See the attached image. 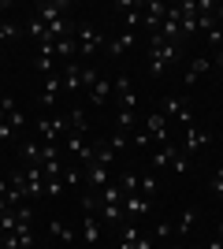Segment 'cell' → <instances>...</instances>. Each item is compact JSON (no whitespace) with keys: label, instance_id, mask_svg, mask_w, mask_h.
I'll list each match as a JSON object with an SVG mask.
<instances>
[{"label":"cell","instance_id":"cell-7","mask_svg":"<svg viewBox=\"0 0 223 249\" xmlns=\"http://www.w3.org/2000/svg\"><path fill=\"white\" fill-rule=\"evenodd\" d=\"M119 249H153V234H145L138 223H119Z\"/></svg>","mask_w":223,"mask_h":249},{"label":"cell","instance_id":"cell-25","mask_svg":"<svg viewBox=\"0 0 223 249\" xmlns=\"http://www.w3.org/2000/svg\"><path fill=\"white\" fill-rule=\"evenodd\" d=\"M67 126H71V134H86V130H89V119L82 115V108H71V112H67Z\"/></svg>","mask_w":223,"mask_h":249},{"label":"cell","instance_id":"cell-28","mask_svg":"<svg viewBox=\"0 0 223 249\" xmlns=\"http://www.w3.org/2000/svg\"><path fill=\"white\" fill-rule=\"evenodd\" d=\"M11 34H15V26H11V22H0V41H4V37H11Z\"/></svg>","mask_w":223,"mask_h":249},{"label":"cell","instance_id":"cell-10","mask_svg":"<svg viewBox=\"0 0 223 249\" xmlns=\"http://www.w3.org/2000/svg\"><path fill=\"white\" fill-rule=\"evenodd\" d=\"M0 249H34V223H19L0 238Z\"/></svg>","mask_w":223,"mask_h":249},{"label":"cell","instance_id":"cell-17","mask_svg":"<svg viewBox=\"0 0 223 249\" xmlns=\"http://www.w3.org/2000/svg\"><path fill=\"white\" fill-rule=\"evenodd\" d=\"M208 67H212V60H208V56H193V60L186 63V74H182V82L193 86L197 78H201V74H208Z\"/></svg>","mask_w":223,"mask_h":249},{"label":"cell","instance_id":"cell-23","mask_svg":"<svg viewBox=\"0 0 223 249\" xmlns=\"http://www.w3.org/2000/svg\"><path fill=\"white\" fill-rule=\"evenodd\" d=\"M19 156H22V164H41V167H45L41 142H22V145H19Z\"/></svg>","mask_w":223,"mask_h":249},{"label":"cell","instance_id":"cell-19","mask_svg":"<svg viewBox=\"0 0 223 249\" xmlns=\"http://www.w3.org/2000/svg\"><path fill=\"white\" fill-rule=\"evenodd\" d=\"M60 97H64V82H60V71H56V74H49L45 86H41V104H56Z\"/></svg>","mask_w":223,"mask_h":249},{"label":"cell","instance_id":"cell-29","mask_svg":"<svg viewBox=\"0 0 223 249\" xmlns=\"http://www.w3.org/2000/svg\"><path fill=\"white\" fill-rule=\"evenodd\" d=\"M212 63H216V67H220V71H223V45H220V49H216V60H212Z\"/></svg>","mask_w":223,"mask_h":249},{"label":"cell","instance_id":"cell-3","mask_svg":"<svg viewBox=\"0 0 223 249\" xmlns=\"http://www.w3.org/2000/svg\"><path fill=\"white\" fill-rule=\"evenodd\" d=\"M156 112L164 115L171 126H179V130L193 126V108H190V101H186V97H164Z\"/></svg>","mask_w":223,"mask_h":249},{"label":"cell","instance_id":"cell-26","mask_svg":"<svg viewBox=\"0 0 223 249\" xmlns=\"http://www.w3.org/2000/svg\"><path fill=\"white\" fill-rule=\"evenodd\" d=\"M153 238H171V223L156 219V223H153Z\"/></svg>","mask_w":223,"mask_h":249},{"label":"cell","instance_id":"cell-11","mask_svg":"<svg viewBox=\"0 0 223 249\" xmlns=\"http://www.w3.org/2000/svg\"><path fill=\"white\" fill-rule=\"evenodd\" d=\"M145 130H149V138H153V145L171 142V123H168L160 112H149V115H145Z\"/></svg>","mask_w":223,"mask_h":249},{"label":"cell","instance_id":"cell-18","mask_svg":"<svg viewBox=\"0 0 223 249\" xmlns=\"http://www.w3.org/2000/svg\"><path fill=\"white\" fill-rule=\"evenodd\" d=\"M193 219H197V208H182V216H179V223H175V227H171V238H175V242H182V238H186V234H190V231H193Z\"/></svg>","mask_w":223,"mask_h":249},{"label":"cell","instance_id":"cell-6","mask_svg":"<svg viewBox=\"0 0 223 249\" xmlns=\"http://www.w3.org/2000/svg\"><path fill=\"white\" fill-rule=\"evenodd\" d=\"M74 45H78V52H82V56H93V52H101V49L108 45V37L97 30V26H89V22H86V26H78V34H74Z\"/></svg>","mask_w":223,"mask_h":249},{"label":"cell","instance_id":"cell-8","mask_svg":"<svg viewBox=\"0 0 223 249\" xmlns=\"http://www.w3.org/2000/svg\"><path fill=\"white\" fill-rule=\"evenodd\" d=\"M112 97H116V112H119V108H138V93H134L127 71L116 74V82H112Z\"/></svg>","mask_w":223,"mask_h":249},{"label":"cell","instance_id":"cell-20","mask_svg":"<svg viewBox=\"0 0 223 249\" xmlns=\"http://www.w3.org/2000/svg\"><path fill=\"white\" fill-rule=\"evenodd\" d=\"M138 194H141V197H149V201L160 194V175H156V171H149V167H145V171L138 175Z\"/></svg>","mask_w":223,"mask_h":249},{"label":"cell","instance_id":"cell-4","mask_svg":"<svg viewBox=\"0 0 223 249\" xmlns=\"http://www.w3.org/2000/svg\"><path fill=\"white\" fill-rule=\"evenodd\" d=\"M34 126H37V142H45V145H56V142L67 138V130H71V126H67V115H52V119L41 115Z\"/></svg>","mask_w":223,"mask_h":249},{"label":"cell","instance_id":"cell-13","mask_svg":"<svg viewBox=\"0 0 223 249\" xmlns=\"http://www.w3.org/2000/svg\"><path fill=\"white\" fill-rule=\"evenodd\" d=\"M141 11H145V26L149 34H156L160 30V22H164V15H168V4H160V0H141Z\"/></svg>","mask_w":223,"mask_h":249},{"label":"cell","instance_id":"cell-9","mask_svg":"<svg viewBox=\"0 0 223 249\" xmlns=\"http://www.w3.org/2000/svg\"><path fill=\"white\" fill-rule=\"evenodd\" d=\"M149 212H153V201L149 197H141V194L123 197V223H138V219H145Z\"/></svg>","mask_w":223,"mask_h":249},{"label":"cell","instance_id":"cell-12","mask_svg":"<svg viewBox=\"0 0 223 249\" xmlns=\"http://www.w3.org/2000/svg\"><path fill=\"white\" fill-rule=\"evenodd\" d=\"M67 8H71L67 0H52V4L45 0V4H37V11H34V15H37L41 22H49V26H56V22L67 19Z\"/></svg>","mask_w":223,"mask_h":249},{"label":"cell","instance_id":"cell-24","mask_svg":"<svg viewBox=\"0 0 223 249\" xmlns=\"http://www.w3.org/2000/svg\"><path fill=\"white\" fill-rule=\"evenodd\" d=\"M138 175H141V171H123V175L116 178V186L123 190V197H130V194H138Z\"/></svg>","mask_w":223,"mask_h":249},{"label":"cell","instance_id":"cell-22","mask_svg":"<svg viewBox=\"0 0 223 249\" xmlns=\"http://www.w3.org/2000/svg\"><path fill=\"white\" fill-rule=\"evenodd\" d=\"M49 234H52V238H60L64 246H74V242H78V234L67 227L64 219H49Z\"/></svg>","mask_w":223,"mask_h":249},{"label":"cell","instance_id":"cell-16","mask_svg":"<svg viewBox=\"0 0 223 249\" xmlns=\"http://www.w3.org/2000/svg\"><path fill=\"white\" fill-rule=\"evenodd\" d=\"M82 242L86 246H97V242H101V216H97V212H82Z\"/></svg>","mask_w":223,"mask_h":249},{"label":"cell","instance_id":"cell-21","mask_svg":"<svg viewBox=\"0 0 223 249\" xmlns=\"http://www.w3.org/2000/svg\"><path fill=\"white\" fill-rule=\"evenodd\" d=\"M108 97H112V78H108V74H101V78L89 86V104H97V108H101Z\"/></svg>","mask_w":223,"mask_h":249},{"label":"cell","instance_id":"cell-2","mask_svg":"<svg viewBox=\"0 0 223 249\" xmlns=\"http://www.w3.org/2000/svg\"><path fill=\"white\" fill-rule=\"evenodd\" d=\"M179 56H182V49L175 41H168L164 34H149V74L153 78H160L171 63H179Z\"/></svg>","mask_w":223,"mask_h":249},{"label":"cell","instance_id":"cell-1","mask_svg":"<svg viewBox=\"0 0 223 249\" xmlns=\"http://www.w3.org/2000/svg\"><path fill=\"white\" fill-rule=\"evenodd\" d=\"M149 171H171V175H186L190 171V156L179 149V142L171 138V142H164V145H153V153H149Z\"/></svg>","mask_w":223,"mask_h":249},{"label":"cell","instance_id":"cell-14","mask_svg":"<svg viewBox=\"0 0 223 249\" xmlns=\"http://www.w3.org/2000/svg\"><path fill=\"white\" fill-rule=\"evenodd\" d=\"M134 41H138V34H134V30H123V34H116V37H108L104 52L112 56V60H119V56H127V52L134 49Z\"/></svg>","mask_w":223,"mask_h":249},{"label":"cell","instance_id":"cell-15","mask_svg":"<svg viewBox=\"0 0 223 249\" xmlns=\"http://www.w3.org/2000/svg\"><path fill=\"white\" fill-rule=\"evenodd\" d=\"M60 82H64V93H78V89H82V67H78V63H64V67H60Z\"/></svg>","mask_w":223,"mask_h":249},{"label":"cell","instance_id":"cell-5","mask_svg":"<svg viewBox=\"0 0 223 249\" xmlns=\"http://www.w3.org/2000/svg\"><path fill=\"white\" fill-rule=\"evenodd\" d=\"M175 142H179V149H182L186 156H193L197 149L212 145V130H201V126L193 123V126H186V130H179V138H175Z\"/></svg>","mask_w":223,"mask_h":249},{"label":"cell","instance_id":"cell-27","mask_svg":"<svg viewBox=\"0 0 223 249\" xmlns=\"http://www.w3.org/2000/svg\"><path fill=\"white\" fill-rule=\"evenodd\" d=\"M212 194L223 197V167H216V175H212Z\"/></svg>","mask_w":223,"mask_h":249}]
</instances>
